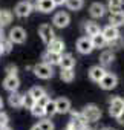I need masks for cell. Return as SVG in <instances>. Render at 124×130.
<instances>
[{"label":"cell","mask_w":124,"mask_h":130,"mask_svg":"<svg viewBox=\"0 0 124 130\" xmlns=\"http://www.w3.org/2000/svg\"><path fill=\"white\" fill-rule=\"evenodd\" d=\"M38 125L41 127V130H54V124L51 119H41L38 122Z\"/></svg>","instance_id":"obj_33"},{"label":"cell","mask_w":124,"mask_h":130,"mask_svg":"<svg viewBox=\"0 0 124 130\" xmlns=\"http://www.w3.org/2000/svg\"><path fill=\"white\" fill-rule=\"evenodd\" d=\"M31 112H32V115H34L35 118H43V116L46 115L44 107H43V106H40V104H37V103H35V106L31 109Z\"/></svg>","instance_id":"obj_29"},{"label":"cell","mask_w":124,"mask_h":130,"mask_svg":"<svg viewBox=\"0 0 124 130\" xmlns=\"http://www.w3.org/2000/svg\"><path fill=\"white\" fill-rule=\"evenodd\" d=\"M106 74H107V72H106V69H104L103 66H92V68L89 69V77H90V80L95 81V83H100L101 78H103Z\"/></svg>","instance_id":"obj_11"},{"label":"cell","mask_w":124,"mask_h":130,"mask_svg":"<svg viewBox=\"0 0 124 130\" xmlns=\"http://www.w3.org/2000/svg\"><path fill=\"white\" fill-rule=\"evenodd\" d=\"M12 22V14L8 9H0V26H6Z\"/></svg>","instance_id":"obj_24"},{"label":"cell","mask_w":124,"mask_h":130,"mask_svg":"<svg viewBox=\"0 0 124 130\" xmlns=\"http://www.w3.org/2000/svg\"><path fill=\"white\" fill-rule=\"evenodd\" d=\"M94 49H95V47H94L92 38H90L89 35H87V37H81V38H78V41H77V51H78L80 54L87 55V54H90Z\"/></svg>","instance_id":"obj_3"},{"label":"cell","mask_w":124,"mask_h":130,"mask_svg":"<svg viewBox=\"0 0 124 130\" xmlns=\"http://www.w3.org/2000/svg\"><path fill=\"white\" fill-rule=\"evenodd\" d=\"M89 12H90V15H92L94 19H101V17L104 15V12H106V8H104L101 3L95 2V3H92V5H90Z\"/></svg>","instance_id":"obj_16"},{"label":"cell","mask_w":124,"mask_h":130,"mask_svg":"<svg viewBox=\"0 0 124 130\" xmlns=\"http://www.w3.org/2000/svg\"><path fill=\"white\" fill-rule=\"evenodd\" d=\"M49 100H51V98H49L48 95H43L41 98H38V100H37V104H40V106H43V107H44V106L48 104V101H49Z\"/></svg>","instance_id":"obj_37"},{"label":"cell","mask_w":124,"mask_h":130,"mask_svg":"<svg viewBox=\"0 0 124 130\" xmlns=\"http://www.w3.org/2000/svg\"><path fill=\"white\" fill-rule=\"evenodd\" d=\"M52 2L55 3V6H60V5H63V3H66V0H52Z\"/></svg>","instance_id":"obj_39"},{"label":"cell","mask_w":124,"mask_h":130,"mask_svg":"<svg viewBox=\"0 0 124 130\" xmlns=\"http://www.w3.org/2000/svg\"><path fill=\"white\" fill-rule=\"evenodd\" d=\"M31 130H41V127H40L38 124H35V125H32V127H31Z\"/></svg>","instance_id":"obj_40"},{"label":"cell","mask_w":124,"mask_h":130,"mask_svg":"<svg viewBox=\"0 0 124 130\" xmlns=\"http://www.w3.org/2000/svg\"><path fill=\"white\" fill-rule=\"evenodd\" d=\"M81 115H83V118H84L86 122H97V121L101 118V110H100L98 106H95V104H87V106L83 109Z\"/></svg>","instance_id":"obj_1"},{"label":"cell","mask_w":124,"mask_h":130,"mask_svg":"<svg viewBox=\"0 0 124 130\" xmlns=\"http://www.w3.org/2000/svg\"><path fill=\"white\" fill-rule=\"evenodd\" d=\"M31 11H32V6L29 5L28 0H26V2H20V3H17V6H16V9H14L16 15L20 17V19L28 17V15L31 14Z\"/></svg>","instance_id":"obj_9"},{"label":"cell","mask_w":124,"mask_h":130,"mask_svg":"<svg viewBox=\"0 0 124 130\" xmlns=\"http://www.w3.org/2000/svg\"><path fill=\"white\" fill-rule=\"evenodd\" d=\"M0 130H12L9 125H5V127H0Z\"/></svg>","instance_id":"obj_41"},{"label":"cell","mask_w":124,"mask_h":130,"mask_svg":"<svg viewBox=\"0 0 124 130\" xmlns=\"http://www.w3.org/2000/svg\"><path fill=\"white\" fill-rule=\"evenodd\" d=\"M54 8H55V3L52 0H40V3H38V9L41 12H44V14L54 11Z\"/></svg>","instance_id":"obj_23"},{"label":"cell","mask_w":124,"mask_h":130,"mask_svg":"<svg viewBox=\"0 0 124 130\" xmlns=\"http://www.w3.org/2000/svg\"><path fill=\"white\" fill-rule=\"evenodd\" d=\"M101 32H103V35L106 37L107 43H109V41H112V40H115L116 37H119V31H118V28H116V26H113V25H107Z\"/></svg>","instance_id":"obj_14"},{"label":"cell","mask_w":124,"mask_h":130,"mask_svg":"<svg viewBox=\"0 0 124 130\" xmlns=\"http://www.w3.org/2000/svg\"><path fill=\"white\" fill-rule=\"evenodd\" d=\"M124 110V100L121 96H113L110 100V106H109V113L110 116L116 118L121 112Z\"/></svg>","instance_id":"obj_4"},{"label":"cell","mask_w":124,"mask_h":130,"mask_svg":"<svg viewBox=\"0 0 124 130\" xmlns=\"http://www.w3.org/2000/svg\"><path fill=\"white\" fill-rule=\"evenodd\" d=\"M116 84H118V78H116V75L109 74V72H107V74L101 78V81H100V87L104 89V90H112V89L116 87Z\"/></svg>","instance_id":"obj_6"},{"label":"cell","mask_w":124,"mask_h":130,"mask_svg":"<svg viewBox=\"0 0 124 130\" xmlns=\"http://www.w3.org/2000/svg\"><path fill=\"white\" fill-rule=\"evenodd\" d=\"M9 106L11 107H14V109H19V107H23V95L22 93H19L17 90L16 92H11V95H9Z\"/></svg>","instance_id":"obj_17"},{"label":"cell","mask_w":124,"mask_h":130,"mask_svg":"<svg viewBox=\"0 0 124 130\" xmlns=\"http://www.w3.org/2000/svg\"><path fill=\"white\" fill-rule=\"evenodd\" d=\"M38 35H40V38H41V41H43L44 44H48L52 38H55L54 29H52L51 25H48V23H44V25H41V26L38 28Z\"/></svg>","instance_id":"obj_7"},{"label":"cell","mask_w":124,"mask_h":130,"mask_svg":"<svg viewBox=\"0 0 124 130\" xmlns=\"http://www.w3.org/2000/svg\"><path fill=\"white\" fill-rule=\"evenodd\" d=\"M9 40H11L12 43H19V44L25 43V41H26V31H25L23 28H20V26L12 28V29L9 31Z\"/></svg>","instance_id":"obj_5"},{"label":"cell","mask_w":124,"mask_h":130,"mask_svg":"<svg viewBox=\"0 0 124 130\" xmlns=\"http://www.w3.org/2000/svg\"><path fill=\"white\" fill-rule=\"evenodd\" d=\"M84 32H86V35L92 37V35H95V34H98L101 31H100V26L95 22H86L84 23Z\"/></svg>","instance_id":"obj_21"},{"label":"cell","mask_w":124,"mask_h":130,"mask_svg":"<svg viewBox=\"0 0 124 130\" xmlns=\"http://www.w3.org/2000/svg\"><path fill=\"white\" fill-rule=\"evenodd\" d=\"M29 93L35 98V100H38V98H41L43 95H46V92H44V89L43 87H40V86H35V87H32L31 90H29Z\"/></svg>","instance_id":"obj_31"},{"label":"cell","mask_w":124,"mask_h":130,"mask_svg":"<svg viewBox=\"0 0 124 130\" xmlns=\"http://www.w3.org/2000/svg\"><path fill=\"white\" fill-rule=\"evenodd\" d=\"M2 54H5V49H3V46H2V43H0V55Z\"/></svg>","instance_id":"obj_42"},{"label":"cell","mask_w":124,"mask_h":130,"mask_svg":"<svg viewBox=\"0 0 124 130\" xmlns=\"http://www.w3.org/2000/svg\"><path fill=\"white\" fill-rule=\"evenodd\" d=\"M3 107V100H2V96H0V109Z\"/></svg>","instance_id":"obj_44"},{"label":"cell","mask_w":124,"mask_h":130,"mask_svg":"<svg viewBox=\"0 0 124 130\" xmlns=\"http://www.w3.org/2000/svg\"><path fill=\"white\" fill-rule=\"evenodd\" d=\"M115 60V54L112 51H104L101 52L100 55V63H101V66H109V64H112Z\"/></svg>","instance_id":"obj_19"},{"label":"cell","mask_w":124,"mask_h":130,"mask_svg":"<svg viewBox=\"0 0 124 130\" xmlns=\"http://www.w3.org/2000/svg\"><path fill=\"white\" fill-rule=\"evenodd\" d=\"M55 106H57V113H68L71 110V101L63 96L55 100Z\"/></svg>","instance_id":"obj_15"},{"label":"cell","mask_w":124,"mask_h":130,"mask_svg":"<svg viewBox=\"0 0 124 130\" xmlns=\"http://www.w3.org/2000/svg\"><path fill=\"white\" fill-rule=\"evenodd\" d=\"M0 43H2V46H3V49H5V52H11V49H12V41L8 38V40H5V38H2L0 40Z\"/></svg>","instance_id":"obj_34"},{"label":"cell","mask_w":124,"mask_h":130,"mask_svg":"<svg viewBox=\"0 0 124 130\" xmlns=\"http://www.w3.org/2000/svg\"><path fill=\"white\" fill-rule=\"evenodd\" d=\"M3 38V31H2V26H0V40Z\"/></svg>","instance_id":"obj_43"},{"label":"cell","mask_w":124,"mask_h":130,"mask_svg":"<svg viewBox=\"0 0 124 130\" xmlns=\"http://www.w3.org/2000/svg\"><path fill=\"white\" fill-rule=\"evenodd\" d=\"M116 119H118V122H119L121 125H124V110H122V112L116 116Z\"/></svg>","instance_id":"obj_38"},{"label":"cell","mask_w":124,"mask_h":130,"mask_svg":"<svg viewBox=\"0 0 124 130\" xmlns=\"http://www.w3.org/2000/svg\"><path fill=\"white\" fill-rule=\"evenodd\" d=\"M44 110H46V115H48V116H54V115L57 113V106H55V101L49 100V101H48V104L44 106Z\"/></svg>","instance_id":"obj_30"},{"label":"cell","mask_w":124,"mask_h":130,"mask_svg":"<svg viewBox=\"0 0 124 130\" xmlns=\"http://www.w3.org/2000/svg\"><path fill=\"white\" fill-rule=\"evenodd\" d=\"M74 77H75L74 69H61V72H60V78L63 81H66V83L74 81Z\"/></svg>","instance_id":"obj_26"},{"label":"cell","mask_w":124,"mask_h":130,"mask_svg":"<svg viewBox=\"0 0 124 130\" xmlns=\"http://www.w3.org/2000/svg\"><path fill=\"white\" fill-rule=\"evenodd\" d=\"M60 66L61 69H74L75 66V60L71 54H61V61H60Z\"/></svg>","instance_id":"obj_18"},{"label":"cell","mask_w":124,"mask_h":130,"mask_svg":"<svg viewBox=\"0 0 124 130\" xmlns=\"http://www.w3.org/2000/svg\"><path fill=\"white\" fill-rule=\"evenodd\" d=\"M109 11L110 14L122 11V0H109Z\"/></svg>","instance_id":"obj_25"},{"label":"cell","mask_w":124,"mask_h":130,"mask_svg":"<svg viewBox=\"0 0 124 130\" xmlns=\"http://www.w3.org/2000/svg\"><path fill=\"white\" fill-rule=\"evenodd\" d=\"M92 38V43H94V47H104L106 44H107V40H106V37L103 35V32H98V34H95V35H92L90 37Z\"/></svg>","instance_id":"obj_22"},{"label":"cell","mask_w":124,"mask_h":130,"mask_svg":"<svg viewBox=\"0 0 124 130\" xmlns=\"http://www.w3.org/2000/svg\"><path fill=\"white\" fill-rule=\"evenodd\" d=\"M43 61L51 64V66H55V64H60L61 61V54L58 52H52V51H46L43 55Z\"/></svg>","instance_id":"obj_12"},{"label":"cell","mask_w":124,"mask_h":130,"mask_svg":"<svg viewBox=\"0 0 124 130\" xmlns=\"http://www.w3.org/2000/svg\"><path fill=\"white\" fill-rule=\"evenodd\" d=\"M71 11H80L83 8V0H66L65 3Z\"/></svg>","instance_id":"obj_28"},{"label":"cell","mask_w":124,"mask_h":130,"mask_svg":"<svg viewBox=\"0 0 124 130\" xmlns=\"http://www.w3.org/2000/svg\"><path fill=\"white\" fill-rule=\"evenodd\" d=\"M8 122H9V116L5 112H0V127L8 125Z\"/></svg>","instance_id":"obj_35"},{"label":"cell","mask_w":124,"mask_h":130,"mask_svg":"<svg viewBox=\"0 0 124 130\" xmlns=\"http://www.w3.org/2000/svg\"><path fill=\"white\" fill-rule=\"evenodd\" d=\"M48 51H52V52H58V54H63L65 51V41L63 40H60V38H52L48 44Z\"/></svg>","instance_id":"obj_13"},{"label":"cell","mask_w":124,"mask_h":130,"mask_svg":"<svg viewBox=\"0 0 124 130\" xmlns=\"http://www.w3.org/2000/svg\"><path fill=\"white\" fill-rule=\"evenodd\" d=\"M35 103H37V100H35L29 92H28L26 95H23V107H25V109H29V110H31V109L35 106Z\"/></svg>","instance_id":"obj_27"},{"label":"cell","mask_w":124,"mask_h":130,"mask_svg":"<svg viewBox=\"0 0 124 130\" xmlns=\"http://www.w3.org/2000/svg\"><path fill=\"white\" fill-rule=\"evenodd\" d=\"M107 44H109L110 47H113V49H119V47H121V46L124 44V40H122V37L119 35V37H116L115 40H112V41H109Z\"/></svg>","instance_id":"obj_32"},{"label":"cell","mask_w":124,"mask_h":130,"mask_svg":"<svg viewBox=\"0 0 124 130\" xmlns=\"http://www.w3.org/2000/svg\"><path fill=\"white\" fill-rule=\"evenodd\" d=\"M6 74H8V75H17V66L9 64V66L6 68Z\"/></svg>","instance_id":"obj_36"},{"label":"cell","mask_w":124,"mask_h":130,"mask_svg":"<svg viewBox=\"0 0 124 130\" xmlns=\"http://www.w3.org/2000/svg\"><path fill=\"white\" fill-rule=\"evenodd\" d=\"M52 23L57 26V28H60V29H63V28H66L69 23H71V17H69V14L68 12H57L55 15H54V19H52Z\"/></svg>","instance_id":"obj_8"},{"label":"cell","mask_w":124,"mask_h":130,"mask_svg":"<svg viewBox=\"0 0 124 130\" xmlns=\"http://www.w3.org/2000/svg\"><path fill=\"white\" fill-rule=\"evenodd\" d=\"M109 23L110 25H113V26H122L124 25V12L121 11V12H115V14H110V17H109Z\"/></svg>","instance_id":"obj_20"},{"label":"cell","mask_w":124,"mask_h":130,"mask_svg":"<svg viewBox=\"0 0 124 130\" xmlns=\"http://www.w3.org/2000/svg\"><path fill=\"white\" fill-rule=\"evenodd\" d=\"M32 71H34V74L38 77V78H41V80H49V78H52V75H54V71H52V66L51 64H48V63H40V64H35V66L32 68Z\"/></svg>","instance_id":"obj_2"},{"label":"cell","mask_w":124,"mask_h":130,"mask_svg":"<svg viewBox=\"0 0 124 130\" xmlns=\"http://www.w3.org/2000/svg\"><path fill=\"white\" fill-rule=\"evenodd\" d=\"M3 87L9 92H16L20 87V80L17 75H6L5 81H3Z\"/></svg>","instance_id":"obj_10"}]
</instances>
